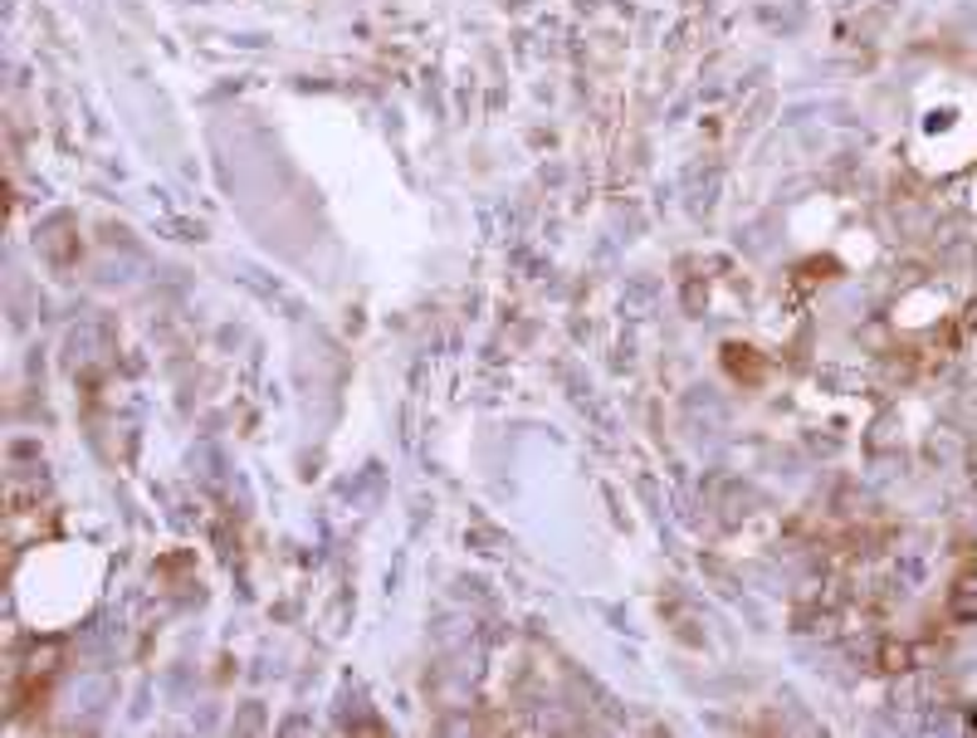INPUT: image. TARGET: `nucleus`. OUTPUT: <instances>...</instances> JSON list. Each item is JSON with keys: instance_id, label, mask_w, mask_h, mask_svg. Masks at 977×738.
I'll use <instances>...</instances> for the list:
<instances>
[{"instance_id": "nucleus-1", "label": "nucleus", "mask_w": 977, "mask_h": 738, "mask_svg": "<svg viewBox=\"0 0 977 738\" xmlns=\"http://www.w3.org/2000/svg\"><path fill=\"white\" fill-rule=\"evenodd\" d=\"M948 607H954L958 617H977V572L958 577V587H954V601H948Z\"/></svg>"}]
</instances>
